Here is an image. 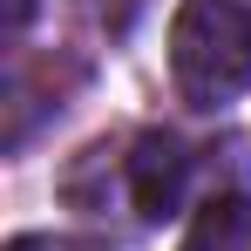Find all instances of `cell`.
Returning <instances> with one entry per match:
<instances>
[{
	"instance_id": "cell-2",
	"label": "cell",
	"mask_w": 251,
	"mask_h": 251,
	"mask_svg": "<svg viewBox=\"0 0 251 251\" xmlns=\"http://www.w3.org/2000/svg\"><path fill=\"white\" fill-rule=\"evenodd\" d=\"M197 156L183 136H143L136 156H129V190H136V210L143 217H176L183 197H190V176H197Z\"/></svg>"
},
{
	"instance_id": "cell-3",
	"label": "cell",
	"mask_w": 251,
	"mask_h": 251,
	"mask_svg": "<svg viewBox=\"0 0 251 251\" xmlns=\"http://www.w3.org/2000/svg\"><path fill=\"white\" fill-rule=\"evenodd\" d=\"M183 251H251V197H210Z\"/></svg>"
},
{
	"instance_id": "cell-4",
	"label": "cell",
	"mask_w": 251,
	"mask_h": 251,
	"mask_svg": "<svg viewBox=\"0 0 251 251\" xmlns=\"http://www.w3.org/2000/svg\"><path fill=\"white\" fill-rule=\"evenodd\" d=\"M7 251H109V245H95V238H54V231H41V238H14Z\"/></svg>"
},
{
	"instance_id": "cell-1",
	"label": "cell",
	"mask_w": 251,
	"mask_h": 251,
	"mask_svg": "<svg viewBox=\"0 0 251 251\" xmlns=\"http://www.w3.org/2000/svg\"><path fill=\"white\" fill-rule=\"evenodd\" d=\"M170 75L197 109L238 102L251 88V0H183L170 27Z\"/></svg>"
}]
</instances>
